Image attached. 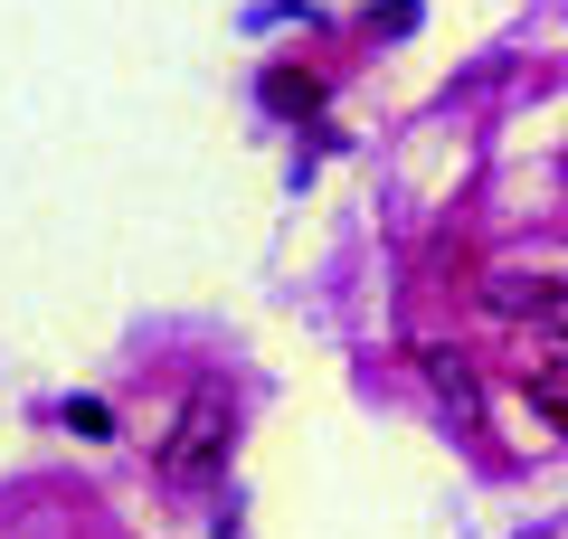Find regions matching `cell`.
I'll return each mask as SVG.
<instances>
[{
  "mask_svg": "<svg viewBox=\"0 0 568 539\" xmlns=\"http://www.w3.org/2000/svg\"><path fill=\"white\" fill-rule=\"evenodd\" d=\"M67 426H77V436H114V407L104 398H67Z\"/></svg>",
  "mask_w": 568,
  "mask_h": 539,
  "instance_id": "277c9868",
  "label": "cell"
},
{
  "mask_svg": "<svg viewBox=\"0 0 568 539\" xmlns=\"http://www.w3.org/2000/svg\"><path fill=\"white\" fill-rule=\"evenodd\" d=\"M219 464H227V398H219V388H200V398L181 407V436L162 445V474L171 482H209Z\"/></svg>",
  "mask_w": 568,
  "mask_h": 539,
  "instance_id": "6da1fadb",
  "label": "cell"
},
{
  "mask_svg": "<svg viewBox=\"0 0 568 539\" xmlns=\"http://www.w3.org/2000/svg\"><path fill=\"white\" fill-rule=\"evenodd\" d=\"M265 104H275V114H313V104H323V85H313L304 67H265Z\"/></svg>",
  "mask_w": 568,
  "mask_h": 539,
  "instance_id": "7a4b0ae2",
  "label": "cell"
},
{
  "mask_svg": "<svg viewBox=\"0 0 568 539\" xmlns=\"http://www.w3.org/2000/svg\"><path fill=\"white\" fill-rule=\"evenodd\" d=\"M493 303H503V313H559V284H493Z\"/></svg>",
  "mask_w": 568,
  "mask_h": 539,
  "instance_id": "3957f363",
  "label": "cell"
}]
</instances>
